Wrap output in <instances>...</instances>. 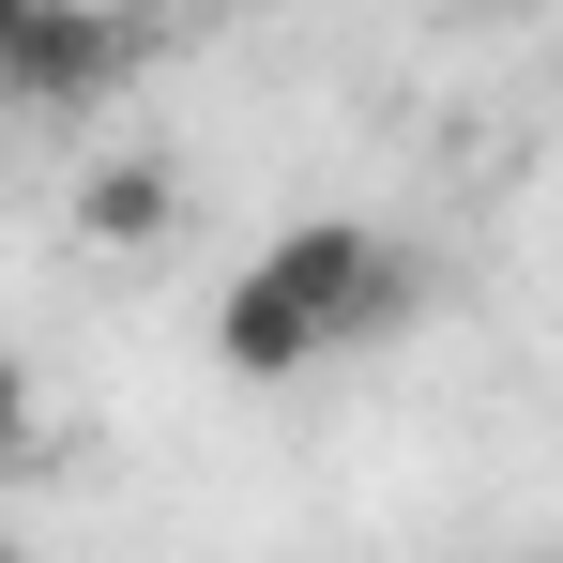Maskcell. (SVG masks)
Listing matches in <instances>:
<instances>
[{"label": "cell", "mask_w": 563, "mask_h": 563, "mask_svg": "<svg viewBox=\"0 0 563 563\" xmlns=\"http://www.w3.org/2000/svg\"><path fill=\"white\" fill-rule=\"evenodd\" d=\"M427 305V260L366 229V213H305L275 229L244 275L213 289V366L229 380H305V366H351V351H396Z\"/></svg>", "instance_id": "cell-1"}, {"label": "cell", "mask_w": 563, "mask_h": 563, "mask_svg": "<svg viewBox=\"0 0 563 563\" xmlns=\"http://www.w3.org/2000/svg\"><path fill=\"white\" fill-rule=\"evenodd\" d=\"M137 77V15H107V0H31V31L0 46V107H31V122H77Z\"/></svg>", "instance_id": "cell-2"}, {"label": "cell", "mask_w": 563, "mask_h": 563, "mask_svg": "<svg viewBox=\"0 0 563 563\" xmlns=\"http://www.w3.org/2000/svg\"><path fill=\"white\" fill-rule=\"evenodd\" d=\"M77 229L122 244V260L168 244V229H184V168H153V153H92V168H77Z\"/></svg>", "instance_id": "cell-3"}, {"label": "cell", "mask_w": 563, "mask_h": 563, "mask_svg": "<svg viewBox=\"0 0 563 563\" xmlns=\"http://www.w3.org/2000/svg\"><path fill=\"white\" fill-rule=\"evenodd\" d=\"M31 427H46V411H31V366L0 351V472H31Z\"/></svg>", "instance_id": "cell-4"}, {"label": "cell", "mask_w": 563, "mask_h": 563, "mask_svg": "<svg viewBox=\"0 0 563 563\" xmlns=\"http://www.w3.org/2000/svg\"><path fill=\"white\" fill-rule=\"evenodd\" d=\"M487 15H503V0H487Z\"/></svg>", "instance_id": "cell-5"}]
</instances>
